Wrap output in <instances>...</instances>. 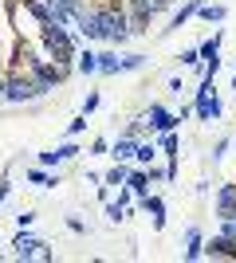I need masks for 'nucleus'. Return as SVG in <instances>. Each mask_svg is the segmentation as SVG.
Instances as JSON below:
<instances>
[{"mask_svg": "<svg viewBox=\"0 0 236 263\" xmlns=\"http://www.w3.org/2000/svg\"><path fill=\"white\" fill-rule=\"evenodd\" d=\"M99 71H102V75H114V71H118V55H114V51H102L99 55Z\"/></svg>", "mask_w": 236, "mask_h": 263, "instance_id": "a211bd4d", "label": "nucleus"}, {"mask_svg": "<svg viewBox=\"0 0 236 263\" xmlns=\"http://www.w3.org/2000/svg\"><path fill=\"white\" fill-rule=\"evenodd\" d=\"M142 63H146V55H122V59H118V71H138Z\"/></svg>", "mask_w": 236, "mask_h": 263, "instance_id": "4be33fe9", "label": "nucleus"}, {"mask_svg": "<svg viewBox=\"0 0 236 263\" xmlns=\"http://www.w3.org/2000/svg\"><path fill=\"white\" fill-rule=\"evenodd\" d=\"M75 71L79 75H95V71H99V55L90 51V47H83V51L75 55Z\"/></svg>", "mask_w": 236, "mask_h": 263, "instance_id": "1a4fd4ad", "label": "nucleus"}, {"mask_svg": "<svg viewBox=\"0 0 236 263\" xmlns=\"http://www.w3.org/2000/svg\"><path fill=\"white\" fill-rule=\"evenodd\" d=\"M95 106H99V95H87V99H83V114H90Z\"/></svg>", "mask_w": 236, "mask_h": 263, "instance_id": "bb28decb", "label": "nucleus"}, {"mask_svg": "<svg viewBox=\"0 0 236 263\" xmlns=\"http://www.w3.org/2000/svg\"><path fill=\"white\" fill-rule=\"evenodd\" d=\"M205 255V236L201 228H189L185 232V259H201Z\"/></svg>", "mask_w": 236, "mask_h": 263, "instance_id": "6e6552de", "label": "nucleus"}, {"mask_svg": "<svg viewBox=\"0 0 236 263\" xmlns=\"http://www.w3.org/2000/svg\"><path fill=\"white\" fill-rule=\"evenodd\" d=\"M106 220H111V224L126 220V204H122V200H111V204H106Z\"/></svg>", "mask_w": 236, "mask_h": 263, "instance_id": "412c9836", "label": "nucleus"}, {"mask_svg": "<svg viewBox=\"0 0 236 263\" xmlns=\"http://www.w3.org/2000/svg\"><path fill=\"white\" fill-rule=\"evenodd\" d=\"M157 145H161V149H166L169 157H177V130H166V134H161V142H157Z\"/></svg>", "mask_w": 236, "mask_h": 263, "instance_id": "6ab92c4d", "label": "nucleus"}, {"mask_svg": "<svg viewBox=\"0 0 236 263\" xmlns=\"http://www.w3.org/2000/svg\"><path fill=\"white\" fill-rule=\"evenodd\" d=\"M142 209L154 216V228H166V204H161L157 197H150V193H146V197H142Z\"/></svg>", "mask_w": 236, "mask_h": 263, "instance_id": "f8f14e48", "label": "nucleus"}, {"mask_svg": "<svg viewBox=\"0 0 236 263\" xmlns=\"http://www.w3.org/2000/svg\"><path fill=\"white\" fill-rule=\"evenodd\" d=\"M40 243H44V240H35V236H24V232H20V236L12 240V248H16L12 255H16V259H35V255H40Z\"/></svg>", "mask_w": 236, "mask_h": 263, "instance_id": "0eeeda50", "label": "nucleus"}, {"mask_svg": "<svg viewBox=\"0 0 236 263\" xmlns=\"http://www.w3.org/2000/svg\"><path fill=\"white\" fill-rule=\"evenodd\" d=\"M134 157H138L142 165H154V157H157V145H154V142H138V145H134Z\"/></svg>", "mask_w": 236, "mask_h": 263, "instance_id": "2eb2a0df", "label": "nucleus"}, {"mask_svg": "<svg viewBox=\"0 0 236 263\" xmlns=\"http://www.w3.org/2000/svg\"><path fill=\"white\" fill-rule=\"evenodd\" d=\"M126 189H130V193H138V197H146V193H150V173H146V169H130Z\"/></svg>", "mask_w": 236, "mask_h": 263, "instance_id": "9d476101", "label": "nucleus"}, {"mask_svg": "<svg viewBox=\"0 0 236 263\" xmlns=\"http://www.w3.org/2000/svg\"><path fill=\"white\" fill-rule=\"evenodd\" d=\"M221 40H225V32H216L213 40H205V44H201V59H205V63H221Z\"/></svg>", "mask_w": 236, "mask_h": 263, "instance_id": "ddd939ff", "label": "nucleus"}, {"mask_svg": "<svg viewBox=\"0 0 236 263\" xmlns=\"http://www.w3.org/2000/svg\"><path fill=\"white\" fill-rule=\"evenodd\" d=\"M173 0H130V12H126V20H130V32L134 35H146L150 32V20H154L157 12H166Z\"/></svg>", "mask_w": 236, "mask_h": 263, "instance_id": "7ed1b4c3", "label": "nucleus"}, {"mask_svg": "<svg viewBox=\"0 0 236 263\" xmlns=\"http://www.w3.org/2000/svg\"><path fill=\"white\" fill-rule=\"evenodd\" d=\"M67 130H71V134H83V130H87V114H79V118H71V126H67Z\"/></svg>", "mask_w": 236, "mask_h": 263, "instance_id": "393cba45", "label": "nucleus"}, {"mask_svg": "<svg viewBox=\"0 0 236 263\" xmlns=\"http://www.w3.org/2000/svg\"><path fill=\"white\" fill-rule=\"evenodd\" d=\"M146 122H150V130H157V134H166V130H177V114H169V110L166 106H157V102H154V106H150L146 110Z\"/></svg>", "mask_w": 236, "mask_h": 263, "instance_id": "39448f33", "label": "nucleus"}, {"mask_svg": "<svg viewBox=\"0 0 236 263\" xmlns=\"http://www.w3.org/2000/svg\"><path fill=\"white\" fill-rule=\"evenodd\" d=\"M126 177H130V165H126V161H114V169L102 177V181H106V189H111V185L122 189V185H126Z\"/></svg>", "mask_w": 236, "mask_h": 263, "instance_id": "4468645a", "label": "nucleus"}, {"mask_svg": "<svg viewBox=\"0 0 236 263\" xmlns=\"http://www.w3.org/2000/svg\"><path fill=\"white\" fill-rule=\"evenodd\" d=\"M67 228H71V232H79V236H83V232H87V224H83V220H79V216H67Z\"/></svg>", "mask_w": 236, "mask_h": 263, "instance_id": "a878e982", "label": "nucleus"}, {"mask_svg": "<svg viewBox=\"0 0 236 263\" xmlns=\"http://www.w3.org/2000/svg\"><path fill=\"white\" fill-rule=\"evenodd\" d=\"M40 165H59V161H56V149H47V154H40Z\"/></svg>", "mask_w": 236, "mask_h": 263, "instance_id": "c85d7f7f", "label": "nucleus"}, {"mask_svg": "<svg viewBox=\"0 0 236 263\" xmlns=\"http://www.w3.org/2000/svg\"><path fill=\"white\" fill-rule=\"evenodd\" d=\"M32 220H35V212H20V216H16V224H20V228H28Z\"/></svg>", "mask_w": 236, "mask_h": 263, "instance_id": "cd10ccee", "label": "nucleus"}, {"mask_svg": "<svg viewBox=\"0 0 236 263\" xmlns=\"http://www.w3.org/2000/svg\"><path fill=\"white\" fill-rule=\"evenodd\" d=\"M35 99H44V95H40V87L28 71H12L4 79V102H35Z\"/></svg>", "mask_w": 236, "mask_h": 263, "instance_id": "20e7f679", "label": "nucleus"}, {"mask_svg": "<svg viewBox=\"0 0 236 263\" xmlns=\"http://www.w3.org/2000/svg\"><path fill=\"white\" fill-rule=\"evenodd\" d=\"M213 204H216V216H221V220L236 216V185H232V181L216 189V200H213Z\"/></svg>", "mask_w": 236, "mask_h": 263, "instance_id": "423d86ee", "label": "nucleus"}, {"mask_svg": "<svg viewBox=\"0 0 236 263\" xmlns=\"http://www.w3.org/2000/svg\"><path fill=\"white\" fill-rule=\"evenodd\" d=\"M8 193H12V185H8V181H0V204L8 200Z\"/></svg>", "mask_w": 236, "mask_h": 263, "instance_id": "c756f323", "label": "nucleus"}, {"mask_svg": "<svg viewBox=\"0 0 236 263\" xmlns=\"http://www.w3.org/2000/svg\"><path fill=\"white\" fill-rule=\"evenodd\" d=\"M201 16H205L209 24H221V20L228 16V8H225V4H201Z\"/></svg>", "mask_w": 236, "mask_h": 263, "instance_id": "f3484780", "label": "nucleus"}, {"mask_svg": "<svg viewBox=\"0 0 236 263\" xmlns=\"http://www.w3.org/2000/svg\"><path fill=\"white\" fill-rule=\"evenodd\" d=\"M40 40H44L47 59L71 71V59L79 55L75 51V40H71V28H63V24H40Z\"/></svg>", "mask_w": 236, "mask_h": 263, "instance_id": "f03ea898", "label": "nucleus"}, {"mask_svg": "<svg viewBox=\"0 0 236 263\" xmlns=\"http://www.w3.org/2000/svg\"><path fill=\"white\" fill-rule=\"evenodd\" d=\"M134 145H138V138H130V134H122V138L114 142L111 157H114V161H130V157H134Z\"/></svg>", "mask_w": 236, "mask_h": 263, "instance_id": "9b49d317", "label": "nucleus"}, {"mask_svg": "<svg viewBox=\"0 0 236 263\" xmlns=\"http://www.w3.org/2000/svg\"><path fill=\"white\" fill-rule=\"evenodd\" d=\"M232 90H236V75H232Z\"/></svg>", "mask_w": 236, "mask_h": 263, "instance_id": "7c9ffc66", "label": "nucleus"}, {"mask_svg": "<svg viewBox=\"0 0 236 263\" xmlns=\"http://www.w3.org/2000/svg\"><path fill=\"white\" fill-rule=\"evenodd\" d=\"M201 4H205V0H185V8H181L177 16H173V24H169V28H181V24L189 20L193 12H201Z\"/></svg>", "mask_w": 236, "mask_h": 263, "instance_id": "dca6fc26", "label": "nucleus"}, {"mask_svg": "<svg viewBox=\"0 0 236 263\" xmlns=\"http://www.w3.org/2000/svg\"><path fill=\"white\" fill-rule=\"evenodd\" d=\"M95 24H99V40L106 44H126V35H130V20H126V8L118 0H106L99 8H90Z\"/></svg>", "mask_w": 236, "mask_h": 263, "instance_id": "f257e3e1", "label": "nucleus"}, {"mask_svg": "<svg viewBox=\"0 0 236 263\" xmlns=\"http://www.w3.org/2000/svg\"><path fill=\"white\" fill-rule=\"evenodd\" d=\"M28 181H32V185H44V189H51V185H59V177H47L44 169H32V173H28Z\"/></svg>", "mask_w": 236, "mask_h": 263, "instance_id": "aec40b11", "label": "nucleus"}, {"mask_svg": "<svg viewBox=\"0 0 236 263\" xmlns=\"http://www.w3.org/2000/svg\"><path fill=\"white\" fill-rule=\"evenodd\" d=\"M71 157H79V145H59V149H56V161H59V165L71 161Z\"/></svg>", "mask_w": 236, "mask_h": 263, "instance_id": "5701e85b", "label": "nucleus"}, {"mask_svg": "<svg viewBox=\"0 0 236 263\" xmlns=\"http://www.w3.org/2000/svg\"><path fill=\"white\" fill-rule=\"evenodd\" d=\"M221 236H228V240L236 243V216H228V220H221Z\"/></svg>", "mask_w": 236, "mask_h": 263, "instance_id": "b1692460", "label": "nucleus"}]
</instances>
